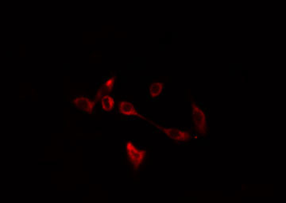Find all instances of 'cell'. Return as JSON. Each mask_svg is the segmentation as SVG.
I'll use <instances>...</instances> for the list:
<instances>
[{
    "mask_svg": "<svg viewBox=\"0 0 286 203\" xmlns=\"http://www.w3.org/2000/svg\"><path fill=\"white\" fill-rule=\"evenodd\" d=\"M70 102L73 106L84 113L92 114L95 112V102L87 96H83V95L72 96Z\"/></svg>",
    "mask_w": 286,
    "mask_h": 203,
    "instance_id": "obj_3",
    "label": "cell"
},
{
    "mask_svg": "<svg viewBox=\"0 0 286 203\" xmlns=\"http://www.w3.org/2000/svg\"><path fill=\"white\" fill-rule=\"evenodd\" d=\"M164 88H165V85L162 83H153L150 84L148 89L149 98L151 100L158 98V96L162 94Z\"/></svg>",
    "mask_w": 286,
    "mask_h": 203,
    "instance_id": "obj_7",
    "label": "cell"
},
{
    "mask_svg": "<svg viewBox=\"0 0 286 203\" xmlns=\"http://www.w3.org/2000/svg\"><path fill=\"white\" fill-rule=\"evenodd\" d=\"M95 100L100 102L103 111L111 112L115 108V99L111 95L107 94L103 88H100L95 96Z\"/></svg>",
    "mask_w": 286,
    "mask_h": 203,
    "instance_id": "obj_5",
    "label": "cell"
},
{
    "mask_svg": "<svg viewBox=\"0 0 286 203\" xmlns=\"http://www.w3.org/2000/svg\"><path fill=\"white\" fill-rule=\"evenodd\" d=\"M115 76H111L108 78L105 79L103 81V89L106 93H110L111 91L113 90L114 85H115Z\"/></svg>",
    "mask_w": 286,
    "mask_h": 203,
    "instance_id": "obj_8",
    "label": "cell"
},
{
    "mask_svg": "<svg viewBox=\"0 0 286 203\" xmlns=\"http://www.w3.org/2000/svg\"><path fill=\"white\" fill-rule=\"evenodd\" d=\"M154 125L163 132L169 138L177 142H185L191 140V133L189 131L182 130L178 128H162V126H158L156 124Z\"/></svg>",
    "mask_w": 286,
    "mask_h": 203,
    "instance_id": "obj_4",
    "label": "cell"
},
{
    "mask_svg": "<svg viewBox=\"0 0 286 203\" xmlns=\"http://www.w3.org/2000/svg\"><path fill=\"white\" fill-rule=\"evenodd\" d=\"M192 117L197 133L201 135H206L209 125L208 117L204 109L197 103L192 104Z\"/></svg>",
    "mask_w": 286,
    "mask_h": 203,
    "instance_id": "obj_2",
    "label": "cell"
},
{
    "mask_svg": "<svg viewBox=\"0 0 286 203\" xmlns=\"http://www.w3.org/2000/svg\"><path fill=\"white\" fill-rule=\"evenodd\" d=\"M119 112L121 114L124 116H131V117H139L143 119H146L143 116L141 115L140 113L138 112V109L135 107L134 104L131 103V102L121 101L119 103Z\"/></svg>",
    "mask_w": 286,
    "mask_h": 203,
    "instance_id": "obj_6",
    "label": "cell"
},
{
    "mask_svg": "<svg viewBox=\"0 0 286 203\" xmlns=\"http://www.w3.org/2000/svg\"><path fill=\"white\" fill-rule=\"evenodd\" d=\"M125 151L129 163L134 170H138L146 160L147 154L146 149L136 146L131 141H127L125 145Z\"/></svg>",
    "mask_w": 286,
    "mask_h": 203,
    "instance_id": "obj_1",
    "label": "cell"
}]
</instances>
